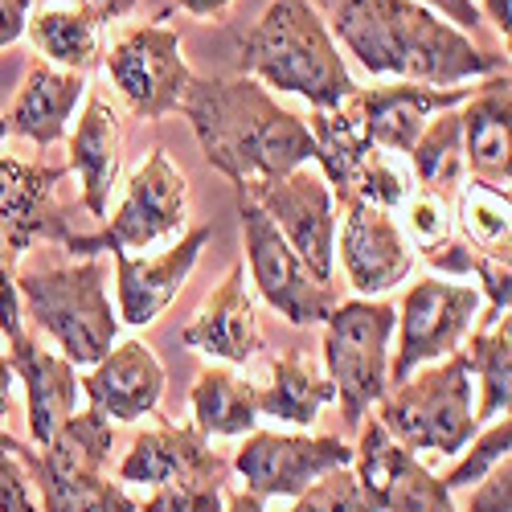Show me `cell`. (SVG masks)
I'll return each instance as SVG.
<instances>
[{"label": "cell", "mask_w": 512, "mask_h": 512, "mask_svg": "<svg viewBox=\"0 0 512 512\" xmlns=\"http://www.w3.org/2000/svg\"><path fill=\"white\" fill-rule=\"evenodd\" d=\"M82 95H87V78L37 58L25 70V82H21L5 123L13 136H21L37 148H54L66 136V123L78 111Z\"/></svg>", "instance_id": "603a6c76"}, {"label": "cell", "mask_w": 512, "mask_h": 512, "mask_svg": "<svg viewBox=\"0 0 512 512\" xmlns=\"http://www.w3.org/2000/svg\"><path fill=\"white\" fill-rule=\"evenodd\" d=\"M226 484H230V467L160 484V488H152L148 500H140V512H222L226 508Z\"/></svg>", "instance_id": "d6a6232c"}, {"label": "cell", "mask_w": 512, "mask_h": 512, "mask_svg": "<svg viewBox=\"0 0 512 512\" xmlns=\"http://www.w3.org/2000/svg\"><path fill=\"white\" fill-rule=\"evenodd\" d=\"M177 5L185 13H193V17H222L234 5V0H177Z\"/></svg>", "instance_id": "b9f144b4"}, {"label": "cell", "mask_w": 512, "mask_h": 512, "mask_svg": "<svg viewBox=\"0 0 512 512\" xmlns=\"http://www.w3.org/2000/svg\"><path fill=\"white\" fill-rule=\"evenodd\" d=\"M443 21H451L455 29H463V33H480L484 25H480V9L472 5V0H426Z\"/></svg>", "instance_id": "ab89813d"}, {"label": "cell", "mask_w": 512, "mask_h": 512, "mask_svg": "<svg viewBox=\"0 0 512 512\" xmlns=\"http://www.w3.org/2000/svg\"><path fill=\"white\" fill-rule=\"evenodd\" d=\"M222 467H230V463L209 447V439L193 422L189 426L160 422L152 431L136 435V443L127 447V455L119 459V480L140 484V488H160V484H173V480L222 472Z\"/></svg>", "instance_id": "7402d4cb"}, {"label": "cell", "mask_w": 512, "mask_h": 512, "mask_svg": "<svg viewBox=\"0 0 512 512\" xmlns=\"http://www.w3.org/2000/svg\"><path fill=\"white\" fill-rule=\"evenodd\" d=\"M484 5H488V17H492V25L504 33V41H508V33H512V9H508V0H484Z\"/></svg>", "instance_id": "f6af8a7d"}, {"label": "cell", "mask_w": 512, "mask_h": 512, "mask_svg": "<svg viewBox=\"0 0 512 512\" xmlns=\"http://www.w3.org/2000/svg\"><path fill=\"white\" fill-rule=\"evenodd\" d=\"M353 472L377 512H455L451 492L414 451L394 443L377 418L361 422Z\"/></svg>", "instance_id": "9a60e30c"}, {"label": "cell", "mask_w": 512, "mask_h": 512, "mask_svg": "<svg viewBox=\"0 0 512 512\" xmlns=\"http://www.w3.org/2000/svg\"><path fill=\"white\" fill-rule=\"evenodd\" d=\"M17 295L21 312L54 340L70 365H99L111 353L119 316L111 308L107 267L99 259L17 275Z\"/></svg>", "instance_id": "277c9868"}, {"label": "cell", "mask_w": 512, "mask_h": 512, "mask_svg": "<svg viewBox=\"0 0 512 512\" xmlns=\"http://www.w3.org/2000/svg\"><path fill=\"white\" fill-rule=\"evenodd\" d=\"M398 308L386 300H345L324 320V369L336 386L345 426L361 431L365 414L390 390V340Z\"/></svg>", "instance_id": "8992f818"}, {"label": "cell", "mask_w": 512, "mask_h": 512, "mask_svg": "<svg viewBox=\"0 0 512 512\" xmlns=\"http://www.w3.org/2000/svg\"><path fill=\"white\" fill-rule=\"evenodd\" d=\"M451 218H455V234L467 246H476L488 259L508 263V189H492L476 177H463L451 201Z\"/></svg>", "instance_id": "4dcf8cb0"}, {"label": "cell", "mask_w": 512, "mask_h": 512, "mask_svg": "<svg viewBox=\"0 0 512 512\" xmlns=\"http://www.w3.org/2000/svg\"><path fill=\"white\" fill-rule=\"evenodd\" d=\"M164 381V365L144 340H115L111 353L78 381V390L107 422H140L160 410Z\"/></svg>", "instance_id": "d6986e66"}, {"label": "cell", "mask_w": 512, "mask_h": 512, "mask_svg": "<svg viewBox=\"0 0 512 512\" xmlns=\"http://www.w3.org/2000/svg\"><path fill=\"white\" fill-rule=\"evenodd\" d=\"M508 447H512V422H508V414L504 418H496L484 435H476L472 443L463 447V455H459V463L451 467L447 476H439L443 480V488L455 496L459 488H472V484H480L496 463H504L508 459Z\"/></svg>", "instance_id": "836d02e7"}, {"label": "cell", "mask_w": 512, "mask_h": 512, "mask_svg": "<svg viewBox=\"0 0 512 512\" xmlns=\"http://www.w3.org/2000/svg\"><path fill=\"white\" fill-rule=\"evenodd\" d=\"M99 21L78 5V0H46L29 13V41L41 54V62L62 66V70H91L99 62Z\"/></svg>", "instance_id": "83f0119b"}, {"label": "cell", "mask_w": 512, "mask_h": 512, "mask_svg": "<svg viewBox=\"0 0 512 512\" xmlns=\"http://www.w3.org/2000/svg\"><path fill=\"white\" fill-rule=\"evenodd\" d=\"M377 406V422L386 426V435L414 455H459L480 435L472 406V373H467L463 353L414 369L402 386L386 390Z\"/></svg>", "instance_id": "5b68a950"}, {"label": "cell", "mask_w": 512, "mask_h": 512, "mask_svg": "<svg viewBox=\"0 0 512 512\" xmlns=\"http://www.w3.org/2000/svg\"><path fill=\"white\" fill-rule=\"evenodd\" d=\"M185 226H189V181L168 160V152L156 148L132 173V181L123 189V201L107 218V226L78 234L66 250L74 259H99L103 250L132 254V250H148L152 242L177 238Z\"/></svg>", "instance_id": "52a82bcc"}, {"label": "cell", "mask_w": 512, "mask_h": 512, "mask_svg": "<svg viewBox=\"0 0 512 512\" xmlns=\"http://www.w3.org/2000/svg\"><path fill=\"white\" fill-rule=\"evenodd\" d=\"M66 164H33L17 156H0V234L21 254L37 242L70 246L78 234V209L58 201V185L66 181Z\"/></svg>", "instance_id": "5bb4252c"}, {"label": "cell", "mask_w": 512, "mask_h": 512, "mask_svg": "<svg viewBox=\"0 0 512 512\" xmlns=\"http://www.w3.org/2000/svg\"><path fill=\"white\" fill-rule=\"evenodd\" d=\"M25 472L33 480L41 512H140V500L123 484L107 480L103 472L99 476H54L29 463H25Z\"/></svg>", "instance_id": "1f68e13d"}, {"label": "cell", "mask_w": 512, "mask_h": 512, "mask_svg": "<svg viewBox=\"0 0 512 512\" xmlns=\"http://www.w3.org/2000/svg\"><path fill=\"white\" fill-rule=\"evenodd\" d=\"M472 99V87H418V82H394V87H357L345 107L357 119L361 136L377 152L410 156L422 127L443 111H455Z\"/></svg>", "instance_id": "2e32d148"}, {"label": "cell", "mask_w": 512, "mask_h": 512, "mask_svg": "<svg viewBox=\"0 0 512 512\" xmlns=\"http://www.w3.org/2000/svg\"><path fill=\"white\" fill-rule=\"evenodd\" d=\"M508 111H512L508 70L492 74L484 87H476L472 99L459 107L467 177H476L492 189H508Z\"/></svg>", "instance_id": "d4e9b609"}, {"label": "cell", "mask_w": 512, "mask_h": 512, "mask_svg": "<svg viewBox=\"0 0 512 512\" xmlns=\"http://www.w3.org/2000/svg\"><path fill=\"white\" fill-rule=\"evenodd\" d=\"M455 512H512V472H508V459L496 463L480 484H472V496H467V504L455 508Z\"/></svg>", "instance_id": "74e56055"}, {"label": "cell", "mask_w": 512, "mask_h": 512, "mask_svg": "<svg viewBox=\"0 0 512 512\" xmlns=\"http://www.w3.org/2000/svg\"><path fill=\"white\" fill-rule=\"evenodd\" d=\"M287 512H377L353 467H336L291 500Z\"/></svg>", "instance_id": "e575fe53"}, {"label": "cell", "mask_w": 512, "mask_h": 512, "mask_svg": "<svg viewBox=\"0 0 512 512\" xmlns=\"http://www.w3.org/2000/svg\"><path fill=\"white\" fill-rule=\"evenodd\" d=\"M107 74L140 119L173 115L193 82V70L181 54V33L168 25L127 29L107 54Z\"/></svg>", "instance_id": "30bf717a"}, {"label": "cell", "mask_w": 512, "mask_h": 512, "mask_svg": "<svg viewBox=\"0 0 512 512\" xmlns=\"http://www.w3.org/2000/svg\"><path fill=\"white\" fill-rule=\"evenodd\" d=\"M238 62L246 78L300 95L312 111H336L357 91L336 37L312 0H271L267 13L238 37Z\"/></svg>", "instance_id": "3957f363"}, {"label": "cell", "mask_w": 512, "mask_h": 512, "mask_svg": "<svg viewBox=\"0 0 512 512\" xmlns=\"http://www.w3.org/2000/svg\"><path fill=\"white\" fill-rule=\"evenodd\" d=\"M238 222L246 246V279L259 287L263 300L295 328L324 324L340 304L336 287L308 271V263L287 246V238L271 226V218L254 201L238 197Z\"/></svg>", "instance_id": "ba28073f"}, {"label": "cell", "mask_w": 512, "mask_h": 512, "mask_svg": "<svg viewBox=\"0 0 512 512\" xmlns=\"http://www.w3.org/2000/svg\"><path fill=\"white\" fill-rule=\"evenodd\" d=\"M209 238H213L209 226H193L160 254H123V250H115V295H119L115 316L123 324H132V328L156 324L168 312V304L181 295V287L189 283Z\"/></svg>", "instance_id": "e0dca14e"}, {"label": "cell", "mask_w": 512, "mask_h": 512, "mask_svg": "<svg viewBox=\"0 0 512 512\" xmlns=\"http://www.w3.org/2000/svg\"><path fill=\"white\" fill-rule=\"evenodd\" d=\"M254 402H259V418H275L308 431L336 402V386L312 369V361L300 349H287L279 361L267 365L263 381H254Z\"/></svg>", "instance_id": "484cf974"}, {"label": "cell", "mask_w": 512, "mask_h": 512, "mask_svg": "<svg viewBox=\"0 0 512 512\" xmlns=\"http://www.w3.org/2000/svg\"><path fill=\"white\" fill-rule=\"evenodd\" d=\"M119 160H123L119 111L103 95H91L78 115V127L70 132V168L78 173L82 209H87L91 218H107L111 189L119 181Z\"/></svg>", "instance_id": "cb8c5ba5"}, {"label": "cell", "mask_w": 512, "mask_h": 512, "mask_svg": "<svg viewBox=\"0 0 512 512\" xmlns=\"http://www.w3.org/2000/svg\"><path fill=\"white\" fill-rule=\"evenodd\" d=\"M312 140H316V164L320 177L332 189V201H369L381 209H398L410 197V185L386 164V152H377L365 136L349 107L340 103L336 111H316L312 115Z\"/></svg>", "instance_id": "8fae6325"}, {"label": "cell", "mask_w": 512, "mask_h": 512, "mask_svg": "<svg viewBox=\"0 0 512 512\" xmlns=\"http://www.w3.org/2000/svg\"><path fill=\"white\" fill-rule=\"evenodd\" d=\"M328 29L369 74H394L418 87H463L508 70V54L480 50L418 0H336Z\"/></svg>", "instance_id": "7a4b0ae2"}, {"label": "cell", "mask_w": 512, "mask_h": 512, "mask_svg": "<svg viewBox=\"0 0 512 512\" xmlns=\"http://www.w3.org/2000/svg\"><path fill=\"white\" fill-rule=\"evenodd\" d=\"M9 140V123H5V115H0V144Z\"/></svg>", "instance_id": "bcb514c9"}, {"label": "cell", "mask_w": 512, "mask_h": 512, "mask_svg": "<svg viewBox=\"0 0 512 512\" xmlns=\"http://www.w3.org/2000/svg\"><path fill=\"white\" fill-rule=\"evenodd\" d=\"M222 512H267V500L259 496H250V492H226V508Z\"/></svg>", "instance_id": "7bdbcfd3"}, {"label": "cell", "mask_w": 512, "mask_h": 512, "mask_svg": "<svg viewBox=\"0 0 512 512\" xmlns=\"http://www.w3.org/2000/svg\"><path fill=\"white\" fill-rule=\"evenodd\" d=\"M484 295L472 283H447V279H418L398 308V349L390 357V386L422 369L447 361L463 349L467 332L480 320Z\"/></svg>", "instance_id": "9c48e42d"}, {"label": "cell", "mask_w": 512, "mask_h": 512, "mask_svg": "<svg viewBox=\"0 0 512 512\" xmlns=\"http://www.w3.org/2000/svg\"><path fill=\"white\" fill-rule=\"evenodd\" d=\"M467 361V373L480 381V406L476 422H496L512 406V316L472 328L467 332V349H459Z\"/></svg>", "instance_id": "f1b7e54d"}, {"label": "cell", "mask_w": 512, "mask_h": 512, "mask_svg": "<svg viewBox=\"0 0 512 512\" xmlns=\"http://www.w3.org/2000/svg\"><path fill=\"white\" fill-rule=\"evenodd\" d=\"M238 197L259 205L271 226L287 238V246L308 263V271L324 283H332L336 271V201L332 189L312 168H295L283 181H267L242 189Z\"/></svg>", "instance_id": "4fadbf2b"}, {"label": "cell", "mask_w": 512, "mask_h": 512, "mask_svg": "<svg viewBox=\"0 0 512 512\" xmlns=\"http://www.w3.org/2000/svg\"><path fill=\"white\" fill-rule=\"evenodd\" d=\"M185 349L205 353L226 365H246L263 353V328L254 316V300L246 287V267H230L226 279L209 291V300L185 328Z\"/></svg>", "instance_id": "ffe728a7"}, {"label": "cell", "mask_w": 512, "mask_h": 512, "mask_svg": "<svg viewBox=\"0 0 512 512\" xmlns=\"http://www.w3.org/2000/svg\"><path fill=\"white\" fill-rule=\"evenodd\" d=\"M336 467H353V447L336 435H291V431H254L242 439L234 455V472L242 492L275 500V496H300L320 476Z\"/></svg>", "instance_id": "7c38bea8"}, {"label": "cell", "mask_w": 512, "mask_h": 512, "mask_svg": "<svg viewBox=\"0 0 512 512\" xmlns=\"http://www.w3.org/2000/svg\"><path fill=\"white\" fill-rule=\"evenodd\" d=\"M17 451H21V439L0 431V512H41L33 480Z\"/></svg>", "instance_id": "d590c367"}, {"label": "cell", "mask_w": 512, "mask_h": 512, "mask_svg": "<svg viewBox=\"0 0 512 512\" xmlns=\"http://www.w3.org/2000/svg\"><path fill=\"white\" fill-rule=\"evenodd\" d=\"M9 349H13L9 353L13 377L25 386L29 439L33 447H46L58 435V426L78 410V365H70L54 349H41L29 332Z\"/></svg>", "instance_id": "44dd1931"}, {"label": "cell", "mask_w": 512, "mask_h": 512, "mask_svg": "<svg viewBox=\"0 0 512 512\" xmlns=\"http://www.w3.org/2000/svg\"><path fill=\"white\" fill-rule=\"evenodd\" d=\"M177 111L189 119L205 160L234 181L238 193L283 181L316 160L312 127L246 74H193Z\"/></svg>", "instance_id": "6da1fadb"}, {"label": "cell", "mask_w": 512, "mask_h": 512, "mask_svg": "<svg viewBox=\"0 0 512 512\" xmlns=\"http://www.w3.org/2000/svg\"><path fill=\"white\" fill-rule=\"evenodd\" d=\"M340 263H345L353 291L373 300V295L406 283V275L414 271V246L406 242L390 209L349 201L345 226H340Z\"/></svg>", "instance_id": "ac0fdd59"}, {"label": "cell", "mask_w": 512, "mask_h": 512, "mask_svg": "<svg viewBox=\"0 0 512 512\" xmlns=\"http://www.w3.org/2000/svg\"><path fill=\"white\" fill-rule=\"evenodd\" d=\"M193 426L205 439H242L259 431V402L254 381L238 377L226 365H209L189 390Z\"/></svg>", "instance_id": "4316f807"}, {"label": "cell", "mask_w": 512, "mask_h": 512, "mask_svg": "<svg viewBox=\"0 0 512 512\" xmlns=\"http://www.w3.org/2000/svg\"><path fill=\"white\" fill-rule=\"evenodd\" d=\"M17 254L0 234V332L9 336V345L25 336V312H21V295H17Z\"/></svg>", "instance_id": "8d00e7d4"}, {"label": "cell", "mask_w": 512, "mask_h": 512, "mask_svg": "<svg viewBox=\"0 0 512 512\" xmlns=\"http://www.w3.org/2000/svg\"><path fill=\"white\" fill-rule=\"evenodd\" d=\"M29 13H33V0H0V50L25 37Z\"/></svg>", "instance_id": "f35d334b"}, {"label": "cell", "mask_w": 512, "mask_h": 512, "mask_svg": "<svg viewBox=\"0 0 512 512\" xmlns=\"http://www.w3.org/2000/svg\"><path fill=\"white\" fill-rule=\"evenodd\" d=\"M78 5L82 9H87L99 25H107V21H119V17H127V13H132L136 5H140V0H78Z\"/></svg>", "instance_id": "60d3db41"}, {"label": "cell", "mask_w": 512, "mask_h": 512, "mask_svg": "<svg viewBox=\"0 0 512 512\" xmlns=\"http://www.w3.org/2000/svg\"><path fill=\"white\" fill-rule=\"evenodd\" d=\"M9 406H13V365L0 353V418L9 414Z\"/></svg>", "instance_id": "ee69618b"}, {"label": "cell", "mask_w": 512, "mask_h": 512, "mask_svg": "<svg viewBox=\"0 0 512 512\" xmlns=\"http://www.w3.org/2000/svg\"><path fill=\"white\" fill-rule=\"evenodd\" d=\"M410 168H414V181L426 193H447L463 185L467 177V164H463V119L459 107L435 115L431 123L422 127V136L410 148Z\"/></svg>", "instance_id": "f546056e"}]
</instances>
